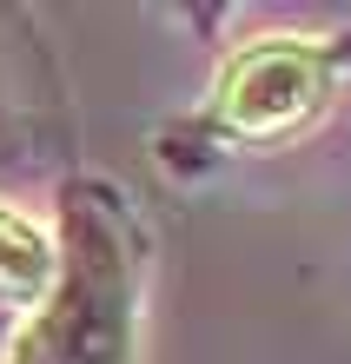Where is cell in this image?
Instances as JSON below:
<instances>
[{
	"instance_id": "6da1fadb",
	"label": "cell",
	"mask_w": 351,
	"mask_h": 364,
	"mask_svg": "<svg viewBox=\"0 0 351 364\" xmlns=\"http://www.w3.org/2000/svg\"><path fill=\"white\" fill-rule=\"evenodd\" d=\"M14 364H126V278L106 239L73 252L67 285L20 338Z\"/></svg>"
},
{
	"instance_id": "7a4b0ae2",
	"label": "cell",
	"mask_w": 351,
	"mask_h": 364,
	"mask_svg": "<svg viewBox=\"0 0 351 364\" xmlns=\"http://www.w3.org/2000/svg\"><path fill=\"white\" fill-rule=\"evenodd\" d=\"M325 93V60L318 47L298 40H266L246 60H232L219 80V113L239 133H285V126L312 119V106Z\"/></svg>"
},
{
	"instance_id": "3957f363",
	"label": "cell",
	"mask_w": 351,
	"mask_h": 364,
	"mask_svg": "<svg viewBox=\"0 0 351 364\" xmlns=\"http://www.w3.org/2000/svg\"><path fill=\"white\" fill-rule=\"evenodd\" d=\"M53 285V245L40 239V225H27L20 212L0 205V291L40 298Z\"/></svg>"
}]
</instances>
